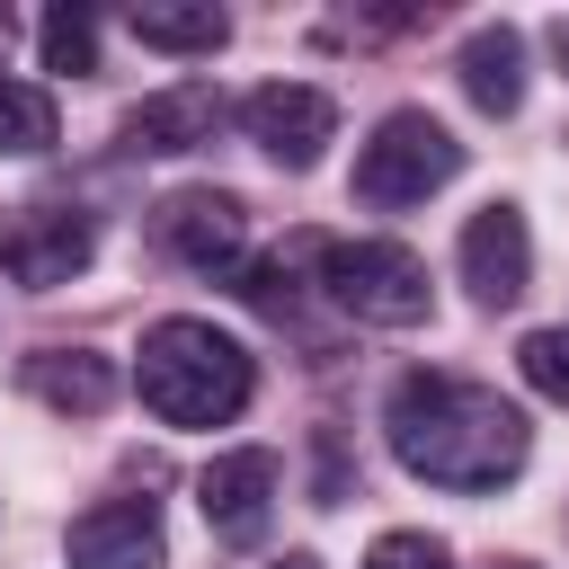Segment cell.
I'll list each match as a JSON object with an SVG mask.
<instances>
[{
    "label": "cell",
    "mask_w": 569,
    "mask_h": 569,
    "mask_svg": "<svg viewBox=\"0 0 569 569\" xmlns=\"http://www.w3.org/2000/svg\"><path fill=\"white\" fill-rule=\"evenodd\" d=\"M267 498H276V453L267 445H231V453H213L196 471V507H204V525L222 542H258Z\"/></svg>",
    "instance_id": "10"
},
{
    "label": "cell",
    "mask_w": 569,
    "mask_h": 569,
    "mask_svg": "<svg viewBox=\"0 0 569 569\" xmlns=\"http://www.w3.org/2000/svg\"><path fill=\"white\" fill-rule=\"evenodd\" d=\"M133 391L160 427H231L258 391V365L231 329L213 320H151L142 329V365H133Z\"/></svg>",
    "instance_id": "2"
},
{
    "label": "cell",
    "mask_w": 569,
    "mask_h": 569,
    "mask_svg": "<svg viewBox=\"0 0 569 569\" xmlns=\"http://www.w3.org/2000/svg\"><path fill=\"white\" fill-rule=\"evenodd\" d=\"M89 258H98V231H89L80 204H53V196H36V204H0V267H9L27 293L71 284Z\"/></svg>",
    "instance_id": "5"
},
{
    "label": "cell",
    "mask_w": 569,
    "mask_h": 569,
    "mask_svg": "<svg viewBox=\"0 0 569 569\" xmlns=\"http://www.w3.org/2000/svg\"><path fill=\"white\" fill-rule=\"evenodd\" d=\"M213 124H222V98L204 80H169L124 116V151H196L213 142Z\"/></svg>",
    "instance_id": "12"
},
{
    "label": "cell",
    "mask_w": 569,
    "mask_h": 569,
    "mask_svg": "<svg viewBox=\"0 0 569 569\" xmlns=\"http://www.w3.org/2000/svg\"><path fill=\"white\" fill-rule=\"evenodd\" d=\"M453 80H462V98H471L480 116H516V107H525V36H516L507 18L471 27V36L453 44Z\"/></svg>",
    "instance_id": "11"
},
{
    "label": "cell",
    "mask_w": 569,
    "mask_h": 569,
    "mask_svg": "<svg viewBox=\"0 0 569 569\" xmlns=\"http://www.w3.org/2000/svg\"><path fill=\"white\" fill-rule=\"evenodd\" d=\"M53 133H62V116H53V98L36 89V80H9L0 71V151H53Z\"/></svg>",
    "instance_id": "15"
},
{
    "label": "cell",
    "mask_w": 569,
    "mask_h": 569,
    "mask_svg": "<svg viewBox=\"0 0 569 569\" xmlns=\"http://www.w3.org/2000/svg\"><path fill=\"white\" fill-rule=\"evenodd\" d=\"M27 391H36L44 409H62V418H98V409L116 400V365L89 356V347H36V356H27Z\"/></svg>",
    "instance_id": "13"
},
{
    "label": "cell",
    "mask_w": 569,
    "mask_h": 569,
    "mask_svg": "<svg viewBox=\"0 0 569 569\" xmlns=\"http://www.w3.org/2000/svg\"><path fill=\"white\" fill-rule=\"evenodd\" d=\"M382 436H391L400 471L427 480V489H498L533 453V427H525V409L507 391H489L471 373H436V365L391 382Z\"/></svg>",
    "instance_id": "1"
},
{
    "label": "cell",
    "mask_w": 569,
    "mask_h": 569,
    "mask_svg": "<svg viewBox=\"0 0 569 569\" xmlns=\"http://www.w3.org/2000/svg\"><path fill=\"white\" fill-rule=\"evenodd\" d=\"M62 560H71V569H169L160 507H151V498H98L89 516H71Z\"/></svg>",
    "instance_id": "9"
},
{
    "label": "cell",
    "mask_w": 569,
    "mask_h": 569,
    "mask_svg": "<svg viewBox=\"0 0 569 569\" xmlns=\"http://www.w3.org/2000/svg\"><path fill=\"white\" fill-rule=\"evenodd\" d=\"M36 53H44V71H98V18L89 9H44L36 18Z\"/></svg>",
    "instance_id": "16"
},
{
    "label": "cell",
    "mask_w": 569,
    "mask_h": 569,
    "mask_svg": "<svg viewBox=\"0 0 569 569\" xmlns=\"http://www.w3.org/2000/svg\"><path fill=\"white\" fill-rule=\"evenodd\" d=\"M365 569H453V551L436 533H418V525H391V533H373Z\"/></svg>",
    "instance_id": "18"
},
{
    "label": "cell",
    "mask_w": 569,
    "mask_h": 569,
    "mask_svg": "<svg viewBox=\"0 0 569 569\" xmlns=\"http://www.w3.org/2000/svg\"><path fill=\"white\" fill-rule=\"evenodd\" d=\"M551 53H560V71H569V18H551Z\"/></svg>",
    "instance_id": "19"
},
{
    "label": "cell",
    "mask_w": 569,
    "mask_h": 569,
    "mask_svg": "<svg viewBox=\"0 0 569 569\" xmlns=\"http://www.w3.org/2000/svg\"><path fill=\"white\" fill-rule=\"evenodd\" d=\"M276 569H320V560H311V551H293V560H276Z\"/></svg>",
    "instance_id": "20"
},
{
    "label": "cell",
    "mask_w": 569,
    "mask_h": 569,
    "mask_svg": "<svg viewBox=\"0 0 569 569\" xmlns=\"http://www.w3.org/2000/svg\"><path fill=\"white\" fill-rule=\"evenodd\" d=\"M240 124H249V142L276 160V169H320V151H329V133H338V98L329 89H311V80H258L249 98H240Z\"/></svg>",
    "instance_id": "6"
},
{
    "label": "cell",
    "mask_w": 569,
    "mask_h": 569,
    "mask_svg": "<svg viewBox=\"0 0 569 569\" xmlns=\"http://www.w3.org/2000/svg\"><path fill=\"white\" fill-rule=\"evenodd\" d=\"M462 178V142L427 116V107H391L365 142H356V196L365 204H427L436 187Z\"/></svg>",
    "instance_id": "3"
},
{
    "label": "cell",
    "mask_w": 569,
    "mask_h": 569,
    "mask_svg": "<svg viewBox=\"0 0 569 569\" xmlns=\"http://www.w3.org/2000/svg\"><path fill=\"white\" fill-rule=\"evenodd\" d=\"M453 267H462L471 302L507 311V302L533 284V231H525V213H516L507 196H498V204H480V213L462 222V240H453Z\"/></svg>",
    "instance_id": "7"
},
{
    "label": "cell",
    "mask_w": 569,
    "mask_h": 569,
    "mask_svg": "<svg viewBox=\"0 0 569 569\" xmlns=\"http://www.w3.org/2000/svg\"><path fill=\"white\" fill-rule=\"evenodd\" d=\"M124 27H133V44L178 53V62H196V53H222V44H231V18H222L213 0H133V9H124Z\"/></svg>",
    "instance_id": "14"
},
{
    "label": "cell",
    "mask_w": 569,
    "mask_h": 569,
    "mask_svg": "<svg viewBox=\"0 0 569 569\" xmlns=\"http://www.w3.org/2000/svg\"><path fill=\"white\" fill-rule=\"evenodd\" d=\"M320 284H329V302H338L347 320H365V329H418V320L436 311L427 267H418V249H400V240H329V249H320Z\"/></svg>",
    "instance_id": "4"
},
{
    "label": "cell",
    "mask_w": 569,
    "mask_h": 569,
    "mask_svg": "<svg viewBox=\"0 0 569 569\" xmlns=\"http://www.w3.org/2000/svg\"><path fill=\"white\" fill-rule=\"evenodd\" d=\"M151 231H160V249L178 258V267H231L240 258V240H249V213H240V196L231 187H178V196H160L151 204Z\"/></svg>",
    "instance_id": "8"
},
{
    "label": "cell",
    "mask_w": 569,
    "mask_h": 569,
    "mask_svg": "<svg viewBox=\"0 0 569 569\" xmlns=\"http://www.w3.org/2000/svg\"><path fill=\"white\" fill-rule=\"evenodd\" d=\"M516 373H525L542 400H560V409H569V329H525V347H516Z\"/></svg>",
    "instance_id": "17"
}]
</instances>
